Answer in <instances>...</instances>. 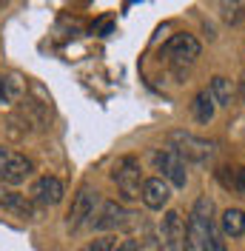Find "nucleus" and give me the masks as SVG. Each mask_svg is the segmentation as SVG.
<instances>
[{
    "label": "nucleus",
    "mask_w": 245,
    "mask_h": 251,
    "mask_svg": "<svg viewBox=\"0 0 245 251\" xmlns=\"http://www.w3.org/2000/svg\"><path fill=\"white\" fill-rule=\"evenodd\" d=\"M220 12H222V20L228 26H237L245 17V3H220Z\"/></svg>",
    "instance_id": "17"
},
{
    "label": "nucleus",
    "mask_w": 245,
    "mask_h": 251,
    "mask_svg": "<svg viewBox=\"0 0 245 251\" xmlns=\"http://www.w3.org/2000/svg\"><path fill=\"white\" fill-rule=\"evenodd\" d=\"M114 251H140V243H137V240H122Z\"/></svg>",
    "instance_id": "21"
},
{
    "label": "nucleus",
    "mask_w": 245,
    "mask_h": 251,
    "mask_svg": "<svg viewBox=\"0 0 245 251\" xmlns=\"http://www.w3.org/2000/svg\"><path fill=\"white\" fill-rule=\"evenodd\" d=\"M154 166H157V172H163V180H166L171 188H185V183H188L185 160L177 154L171 146L154 151Z\"/></svg>",
    "instance_id": "5"
},
{
    "label": "nucleus",
    "mask_w": 245,
    "mask_h": 251,
    "mask_svg": "<svg viewBox=\"0 0 245 251\" xmlns=\"http://www.w3.org/2000/svg\"><path fill=\"white\" fill-rule=\"evenodd\" d=\"M0 205H3L6 211H12L15 217H20V220H34V217H37V211H34V203H31L26 194L3 191V194H0Z\"/></svg>",
    "instance_id": "12"
},
{
    "label": "nucleus",
    "mask_w": 245,
    "mask_h": 251,
    "mask_svg": "<svg viewBox=\"0 0 245 251\" xmlns=\"http://www.w3.org/2000/svg\"><path fill=\"white\" fill-rule=\"evenodd\" d=\"M231 188H234L240 197H245V166L243 169H234V174H231Z\"/></svg>",
    "instance_id": "20"
},
{
    "label": "nucleus",
    "mask_w": 245,
    "mask_h": 251,
    "mask_svg": "<svg viewBox=\"0 0 245 251\" xmlns=\"http://www.w3.org/2000/svg\"><path fill=\"white\" fill-rule=\"evenodd\" d=\"M97 205H100V191L94 186H80L74 200H72V208L66 214V228L72 234H77L80 228H86L94 220V214H97Z\"/></svg>",
    "instance_id": "2"
},
{
    "label": "nucleus",
    "mask_w": 245,
    "mask_h": 251,
    "mask_svg": "<svg viewBox=\"0 0 245 251\" xmlns=\"http://www.w3.org/2000/svg\"><path fill=\"white\" fill-rule=\"evenodd\" d=\"M199 51H202V46H199V40L194 37V34H174L169 43L163 46V54L169 57L171 63H180V66H191V63L199 57Z\"/></svg>",
    "instance_id": "8"
},
{
    "label": "nucleus",
    "mask_w": 245,
    "mask_h": 251,
    "mask_svg": "<svg viewBox=\"0 0 245 251\" xmlns=\"http://www.w3.org/2000/svg\"><path fill=\"white\" fill-rule=\"evenodd\" d=\"M211 226H214V200L208 194H202L194 203L191 214H188V223H185V228H183V246L180 249L183 251H205Z\"/></svg>",
    "instance_id": "1"
},
{
    "label": "nucleus",
    "mask_w": 245,
    "mask_h": 251,
    "mask_svg": "<svg viewBox=\"0 0 245 251\" xmlns=\"http://www.w3.org/2000/svg\"><path fill=\"white\" fill-rule=\"evenodd\" d=\"M20 94H23V80L17 77V75H3L0 72V109L12 106Z\"/></svg>",
    "instance_id": "16"
},
{
    "label": "nucleus",
    "mask_w": 245,
    "mask_h": 251,
    "mask_svg": "<svg viewBox=\"0 0 245 251\" xmlns=\"http://www.w3.org/2000/svg\"><path fill=\"white\" fill-rule=\"evenodd\" d=\"M171 197H174V188H171L163 177H148V180H143L140 200L146 203V208H151V211H163V208L171 203Z\"/></svg>",
    "instance_id": "10"
},
{
    "label": "nucleus",
    "mask_w": 245,
    "mask_h": 251,
    "mask_svg": "<svg viewBox=\"0 0 245 251\" xmlns=\"http://www.w3.org/2000/svg\"><path fill=\"white\" fill-rule=\"evenodd\" d=\"M243 97H245V86H243Z\"/></svg>",
    "instance_id": "22"
},
{
    "label": "nucleus",
    "mask_w": 245,
    "mask_h": 251,
    "mask_svg": "<svg viewBox=\"0 0 245 251\" xmlns=\"http://www.w3.org/2000/svg\"><path fill=\"white\" fill-rule=\"evenodd\" d=\"M29 177H31L29 157L0 146V183H6V186H23Z\"/></svg>",
    "instance_id": "6"
},
{
    "label": "nucleus",
    "mask_w": 245,
    "mask_h": 251,
    "mask_svg": "<svg viewBox=\"0 0 245 251\" xmlns=\"http://www.w3.org/2000/svg\"><path fill=\"white\" fill-rule=\"evenodd\" d=\"M114 249H117V237L111 234H100L83 246V251H114Z\"/></svg>",
    "instance_id": "18"
},
{
    "label": "nucleus",
    "mask_w": 245,
    "mask_h": 251,
    "mask_svg": "<svg viewBox=\"0 0 245 251\" xmlns=\"http://www.w3.org/2000/svg\"><path fill=\"white\" fill-rule=\"evenodd\" d=\"M111 180L117 191L122 194V200H137L140 197V188H143V166H140L137 157L125 154L114 163L111 169Z\"/></svg>",
    "instance_id": "3"
},
{
    "label": "nucleus",
    "mask_w": 245,
    "mask_h": 251,
    "mask_svg": "<svg viewBox=\"0 0 245 251\" xmlns=\"http://www.w3.org/2000/svg\"><path fill=\"white\" fill-rule=\"evenodd\" d=\"M183 246V214L166 211L160 220V251H180Z\"/></svg>",
    "instance_id": "11"
},
{
    "label": "nucleus",
    "mask_w": 245,
    "mask_h": 251,
    "mask_svg": "<svg viewBox=\"0 0 245 251\" xmlns=\"http://www.w3.org/2000/svg\"><path fill=\"white\" fill-rule=\"evenodd\" d=\"M205 251H228L225 237H222V231L217 228V223L211 226V231H208V246H205Z\"/></svg>",
    "instance_id": "19"
},
{
    "label": "nucleus",
    "mask_w": 245,
    "mask_h": 251,
    "mask_svg": "<svg viewBox=\"0 0 245 251\" xmlns=\"http://www.w3.org/2000/svg\"><path fill=\"white\" fill-rule=\"evenodd\" d=\"M191 111H194V120H197L199 126H208L211 120H214L217 106H214V100H211V94H208V89H202V92L194 94Z\"/></svg>",
    "instance_id": "15"
},
{
    "label": "nucleus",
    "mask_w": 245,
    "mask_h": 251,
    "mask_svg": "<svg viewBox=\"0 0 245 251\" xmlns=\"http://www.w3.org/2000/svg\"><path fill=\"white\" fill-rule=\"evenodd\" d=\"M222 237H228V240H237V237L245 234V211L243 208H225L222 211V217H220V226H217Z\"/></svg>",
    "instance_id": "13"
},
{
    "label": "nucleus",
    "mask_w": 245,
    "mask_h": 251,
    "mask_svg": "<svg viewBox=\"0 0 245 251\" xmlns=\"http://www.w3.org/2000/svg\"><path fill=\"white\" fill-rule=\"evenodd\" d=\"M63 194H66V186H63L60 177H54V174H43V177H37L34 183H31V191H29V200L34 205H57L63 200Z\"/></svg>",
    "instance_id": "9"
},
{
    "label": "nucleus",
    "mask_w": 245,
    "mask_h": 251,
    "mask_svg": "<svg viewBox=\"0 0 245 251\" xmlns=\"http://www.w3.org/2000/svg\"><path fill=\"white\" fill-rule=\"evenodd\" d=\"M128 223H131V211L122 203H117V200L100 203V211L92 220L94 231H117V228H125Z\"/></svg>",
    "instance_id": "7"
},
{
    "label": "nucleus",
    "mask_w": 245,
    "mask_h": 251,
    "mask_svg": "<svg viewBox=\"0 0 245 251\" xmlns=\"http://www.w3.org/2000/svg\"><path fill=\"white\" fill-rule=\"evenodd\" d=\"M171 149L183 157L185 163H188V160H191V163H208L217 151V146L211 140L197 137V134H191V131H171Z\"/></svg>",
    "instance_id": "4"
},
{
    "label": "nucleus",
    "mask_w": 245,
    "mask_h": 251,
    "mask_svg": "<svg viewBox=\"0 0 245 251\" xmlns=\"http://www.w3.org/2000/svg\"><path fill=\"white\" fill-rule=\"evenodd\" d=\"M208 94H211V100H214L217 109H228L231 103H234V83H231V77H222V75L211 77Z\"/></svg>",
    "instance_id": "14"
}]
</instances>
